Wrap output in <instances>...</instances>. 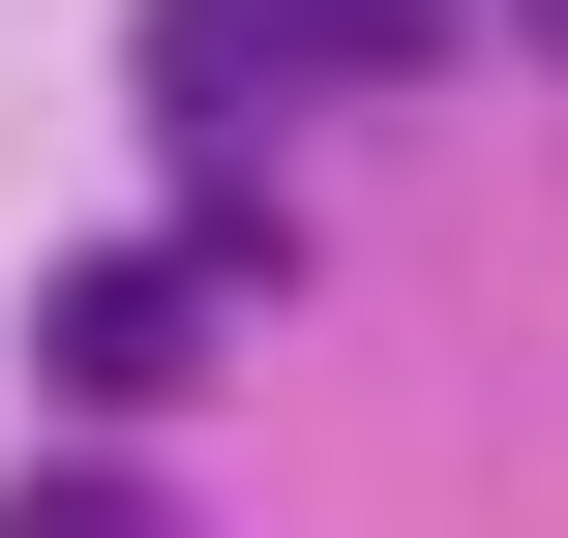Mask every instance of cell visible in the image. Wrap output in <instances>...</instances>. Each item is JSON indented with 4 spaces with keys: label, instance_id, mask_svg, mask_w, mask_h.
Segmentation results:
<instances>
[{
    "label": "cell",
    "instance_id": "cell-1",
    "mask_svg": "<svg viewBox=\"0 0 568 538\" xmlns=\"http://www.w3.org/2000/svg\"><path fill=\"white\" fill-rule=\"evenodd\" d=\"M240 300H270L240 240H90V270H30V389H60L90 449H150V419L240 359Z\"/></svg>",
    "mask_w": 568,
    "mask_h": 538
},
{
    "label": "cell",
    "instance_id": "cell-2",
    "mask_svg": "<svg viewBox=\"0 0 568 538\" xmlns=\"http://www.w3.org/2000/svg\"><path fill=\"white\" fill-rule=\"evenodd\" d=\"M0 538H210V509H180L150 449H60V479H0Z\"/></svg>",
    "mask_w": 568,
    "mask_h": 538
}]
</instances>
